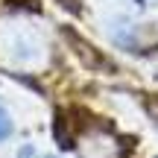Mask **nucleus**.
Instances as JSON below:
<instances>
[{"label": "nucleus", "instance_id": "nucleus-2", "mask_svg": "<svg viewBox=\"0 0 158 158\" xmlns=\"http://www.w3.org/2000/svg\"><path fill=\"white\" fill-rule=\"evenodd\" d=\"M9 135H12V120H9V114H6V108L0 106V141H6Z\"/></svg>", "mask_w": 158, "mask_h": 158}, {"label": "nucleus", "instance_id": "nucleus-1", "mask_svg": "<svg viewBox=\"0 0 158 158\" xmlns=\"http://www.w3.org/2000/svg\"><path fill=\"white\" fill-rule=\"evenodd\" d=\"M64 38L70 41L73 53H76V56L85 62V68H94V70H100V68H108V62H106V59H102V56H100V53H97V50H94V47H91L85 38H79V35L73 32V29H64Z\"/></svg>", "mask_w": 158, "mask_h": 158}, {"label": "nucleus", "instance_id": "nucleus-3", "mask_svg": "<svg viewBox=\"0 0 158 158\" xmlns=\"http://www.w3.org/2000/svg\"><path fill=\"white\" fill-rule=\"evenodd\" d=\"M21 158H50V155H41L35 147H23L21 149Z\"/></svg>", "mask_w": 158, "mask_h": 158}]
</instances>
